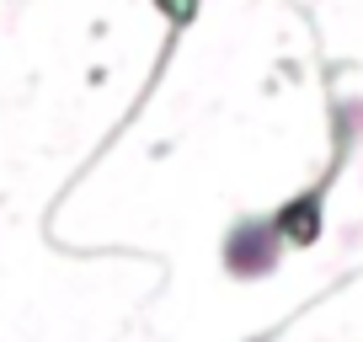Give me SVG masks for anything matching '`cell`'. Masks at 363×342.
<instances>
[{
    "mask_svg": "<svg viewBox=\"0 0 363 342\" xmlns=\"http://www.w3.org/2000/svg\"><path fill=\"white\" fill-rule=\"evenodd\" d=\"M272 257H278V230H272V225H257V219H246V225L230 230V241H225V267H230L235 278L267 273Z\"/></svg>",
    "mask_w": 363,
    "mask_h": 342,
    "instance_id": "cell-1",
    "label": "cell"
}]
</instances>
